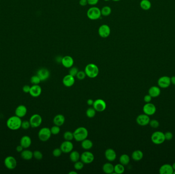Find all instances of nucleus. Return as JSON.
Instances as JSON below:
<instances>
[{
	"label": "nucleus",
	"instance_id": "1",
	"mask_svg": "<svg viewBox=\"0 0 175 174\" xmlns=\"http://www.w3.org/2000/svg\"><path fill=\"white\" fill-rule=\"evenodd\" d=\"M22 122L21 118L15 116L10 117L8 119L6 122V125L11 130H17L21 128Z\"/></svg>",
	"mask_w": 175,
	"mask_h": 174
},
{
	"label": "nucleus",
	"instance_id": "2",
	"mask_svg": "<svg viewBox=\"0 0 175 174\" xmlns=\"http://www.w3.org/2000/svg\"><path fill=\"white\" fill-rule=\"evenodd\" d=\"M74 139L76 142H81L88 136V129L83 127H80L75 129L73 132Z\"/></svg>",
	"mask_w": 175,
	"mask_h": 174
},
{
	"label": "nucleus",
	"instance_id": "3",
	"mask_svg": "<svg viewBox=\"0 0 175 174\" xmlns=\"http://www.w3.org/2000/svg\"><path fill=\"white\" fill-rule=\"evenodd\" d=\"M85 72L89 78H95L99 74V69L97 65L94 64H87L85 69Z\"/></svg>",
	"mask_w": 175,
	"mask_h": 174
},
{
	"label": "nucleus",
	"instance_id": "4",
	"mask_svg": "<svg viewBox=\"0 0 175 174\" xmlns=\"http://www.w3.org/2000/svg\"><path fill=\"white\" fill-rule=\"evenodd\" d=\"M87 15L91 20H97L101 17V10L97 7L93 6L88 10Z\"/></svg>",
	"mask_w": 175,
	"mask_h": 174
},
{
	"label": "nucleus",
	"instance_id": "5",
	"mask_svg": "<svg viewBox=\"0 0 175 174\" xmlns=\"http://www.w3.org/2000/svg\"><path fill=\"white\" fill-rule=\"evenodd\" d=\"M151 140L152 143L155 145H161L165 140L164 133L161 131H155L151 135Z\"/></svg>",
	"mask_w": 175,
	"mask_h": 174
},
{
	"label": "nucleus",
	"instance_id": "6",
	"mask_svg": "<svg viewBox=\"0 0 175 174\" xmlns=\"http://www.w3.org/2000/svg\"><path fill=\"white\" fill-rule=\"evenodd\" d=\"M50 129L47 127H44L40 129L38 131V137L40 140L45 142L48 141L51 136Z\"/></svg>",
	"mask_w": 175,
	"mask_h": 174
},
{
	"label": "nucleus",
	"instance_id": "7",
	"mask_svg": "<svg viewBox=\"0 0 175 174\" xmlns=\"http://www.w3.org/2000/svg\"><path fill=\"white\" fill-rule=\"evenodd\" d=\"M94 155L92 152L86 151L80 155V160L84 164H90L94 160Z\"/></svg>",
	"mask_w": 175,
	"mask_h": 174
},
{
	"label": "nucleus",
	"instance_id": "8",
	"mask_svg": "<svg viewBox=\"0 0 175 174\" xmlns=\"http://www.w3.org/2000/svg\"><path fill=\"white\" fill-rule=\"evenodd\" d=\"M93 107L97 112H103L106 109L107 104L104 100L98 99L94 101Z\"/></svg>",
	"mask_w": 175,
	"mask_h": 174
},
{
	"label": "nucleus",
	"instance_id": "9",
	"mask_svg": "<svg viewBox=\"0 0 175 174\" xmlns=\"http://www.w3.org/2000/svg\"><path fill=\"white\" fill-rule=\"evenodd\" d=\"M98 33L101 38H107L110 36L111 34L110 28L108 25L103 24L99 27Z\"/></svg>",
	"mask_w": 175,
	"mask_h": 174
},
{
	"label": "nucleus",
	"instance_id": "10",
	"mask_svg": "<svg viewBox=\"0 0 175 174\" xmlns=\"http://www.w3.org/2000/svg\"><path fill=\"white\" fill-rule=\"evenodd\" d=\"M42 121L43 119L42 116L40 114H33L31 116L29 120L31 127L32 128H38L42 124Z\"/></svg>",
	"mask_w": 175,
	"mask_h": 174
},
{
	"label": "nucleus",
	"instance_id": "11",
	"mask_svg": "<svg viewBox=\"0 0 175 174\" xmlns=\"http://www.w3.org/2000/svg\"><path fill=\"white\" fill-rule=\"evenodd\" d=\"M156 107L155 105L153 103H147L143 107V111L145 114L148 115V116H153L155 114L156 112Z\"/></svg>",
	"mask_w": 175,
	"mask_h": 174
},
{
	"label": "nucleus",
	"instance_id": "12",
	"mask_svg": "<svg viewBox=\"0 0 175 174\" xmlns=\"http://www.w3.org/2000/svg\"><path fill=\"white\" fill-rule=\"evenodd\" d=\"M158 85L160 88H167L171 84V78L170 77L164 76L161 77L157 81Z\"/></svg>",
	"mask_w": 175,
	"mask_h": 174
},
{
	"label": "nucleus",
	"instance_id": "13",
	"mask_svg": "<svg viewBox=\"0 0 175 174\" xmlns=\"http://www.w3.org/2000/svg\"><path fill=\"white\" fill-rule=\"evenodd\" d=\"M4 164L9 170H13L16 167L17 162L16 158L12 156H7L4 160Z\"/></svg>",
	"mask_w": 175,
	"mask_h": 174
},
{
	"label": "nucleus",
	"instance_id": "14",
	"mask_svg": "<svg viewBox=\"0 0 175 174\" xmlns=\"http://www.w3.org/2000/svg\"><path fill=\"white\" fill-rule=\"evenodd\" d=\"M74 148V145L71 141L65 140L63 142L60 146V149H61L64 153L67 154L70 153L72 151Z\"/></svg>",
	"mask_w": 175,
	"mask_h": 174
},
{
	"label": "nucleus",
	"instance_id": "15",
	"mask_svg": "<svg viewBox=\"0 0 175 174\" xmlns=\"http://www.w3.org/2000/svg\"><path fill=\"white\" fill-rule=\"evenodd\" d=\"M150 120H151L149 116L145 113L140 114L136 118L137 123L141 126H145L148 125L149 124Z\"/></svg>",
	"mask_w": 175,
	"mask_h": 174
},
{
	"label": "nucleus",
	"instance_id": "16",
	"mask_svg": "<svg viewBox=\"0 0 175 174\" xmlns=\"http://www.w3.org/2000/svg\"><path fill=\"white\" fill-rule=\"evenodd\" d=\"M37 75L40 78L41 81H45L50 77V73L48 69L46 68H41L37 72Z\"/></svg>",
	"mask_w": 175,
	"mask_h": 174
},
{
	"label": "nucleus",
	"instance_id": "17",
	"mask_svg": "<svg viewBox=\"0 0 175 174\" xmlns=\"http://www.w3.org/2000/svg\"><path fill=\"white\" fill-rule=\"evenodd\" d=\"M42 92L41 87L38 84L33 85L31 86L29 94L31 96L34 98H37L40 96Z\"/></svg>",
	"mask_w": 175,
	"mask_h": 174
},
{
	"label": "nucleus",
	"instance_id": "18",
	"mask_svg": "<svg viewBox=\"0 0 175 174\" xmlns=\"http://www.w3.org/2000/svg\"><path fill=\"white\" fill-rule=\"evenodd\" d=\"M75 82V77L71 75H66L63 79V83L66 87H70L74 85Z\"/></svg>",
	"mask_w": 175,
	"mask_h": 174
},
{
	"label": "nucleus",
	"instance_id": "19",
	"mask_svg": "<svg viewBox=\"0 0 175 174\" xmlns=\"http://www.w3.org/2000/svg\"><path fill=\"white\" fill-rule=\"evenodd\" d=\"M74 59L70 56H65L62 58L61 64L66 68H71L74 64Z\"/></svg>",
	"mask_w": 175,
	"mask_h": 174
},
{
	"label": "nucleus",
	"instance_id": "20",
	"mask_svg": "<svg viewBox=\"0 0 175 174\" xmlns=\"http://www.w3.org/2000/svg\"><path fill=\"white\" fill-rule=\"evenodd\" d=\"M105 157L109 162H114L117 157V154L115 151L113 149H108L105 151Z\"/></svg>",
	"mask_w": 175,
	"mask_h": 174
},
{
	"label": "nucleus",
	"instance_id": "21",
	"mask_svg": "<svg viewBox=\"0 0 175 174\" xmlns=\"http://www.w3.org/2000/svg\"><path fill=\"white\" fill-rule=\"evenodd\" d=\"M174 170L172 165L170 164H164L161 166L159 172L160 174H173Z\"/></svg>",
	"mask_w": 175,
	"mask_h": 174
},
{
	"label": "nucleus",
	"instance_id": "22",
	"mask_svg": "<svg viewBox=\"0 0 175 174\" xmlns=\"http://www.w3.org/2000/svg\"><path fill=\"white\" fill-rule=\"evenodd\" d=\"M27 113V109L25 106L20 105L16 107L15 110V114L16 116L20 118H23L25 116Z\"/></svg>",
	"mask_w": 175,
	"mask_h": 174
},
{
	"label": "nucleus",
	"instance_id": "23",
	"mask_svg": "<svg viewBox=\"0 0 175 174\" xmlns=\"http://www.w3.org/2000/svg\"><path fill=\"white\" fill-rule=\"evenodd\" d=\"M32 140L29 136L25 135L21 138L20 140V145L23 147L24 149H27L30 147Z\"/></svg>",
	"mask_w": 175,
	"mask_h": 174
},
{
	"label": "nucleus",
	"instance_id": "24",
	"mask_svg": "<svg viewBox=\"0 0 175 174\" xmlns=\"http://www.w3.org/2000/svg\"><path fill=\"white\" fill-rule=\"evenodd\" d=\"M53 122L55 125L61 127L63 125L65 122V116L63 114H58L54 116L53 120Z\"/></svg>",
	"mask_w": 175,
	"mask_h": 174
},
{
	"label": "nucleus",
	"instance_id": "25",
	"mask_svg": "<svg viewBox=\"0 0 175 174\" xmlns=\"http://www.w3.org/2000/svg\"><path fill=\"white\" fill-rule=\"evenodd\" d=\"M161 89L159 86H153L148 89V94L153 98H157L160 96Z\"/></svg>",
	"mask_w": 175,
	"mask_h": 174
},
{
	"label": "nucleus",
	"instance_id": "26",
	"mask_svg": "<svg viewBox=\"0 0 175 174\" xmlns=\"http://www.w3.org/2000/svg\"><path fill=\"white\" fill-rule=\"evenodd\" d=\"M103 170L106 174H114V165L110 162L105 163L103 166Z\"/></svg>",
	"mask_w": 175,
	"mask_h": 174
},
{
	"label": "nucleus",
	"instance_id": "27",
	"mask_svg": "<svg viewBox=\"0 0 175 174\" xmlns=\"http://www.w3.org/2000/svg\"><path fill=\"white\" fill-rule=\"evenodd\" d=\"M21 156L22 159L25 160H29L33 157V154L32 151L29 150H24L21 153Z\"/></svg>",
	"mask_w": 175,
	"mask_h": 174
},
{
	"label": "nucleus",
	"instance_id": "28",
	"mask_svg": "<svg viewBox=\"0 0 175 174\" xmlns=\"http://www.w3.org/2000/svg\"><path fill=\"white\" fill-rule=\"evenodd\" d=\"M143 153L141 150H137L134 151L132 154V158L135 162H139L143 159Z\"/></svg>",
	"mask_w": 175,
	"mask_h": 174
},
{
	"label": "nucleus",
	"instance_id": "29",
	"mask_svg": "<svg viewBox=\"0 0 175 174\" xmlns=\"http://www.w3.org/2000/svg\"><path fill=\"white\" fill-rule=\"evenodd\" d=\"M81 146L83 149L85 150L88 151L92 149L93 146V143L92 140L86 138L81 142Z\"/></svg>",
	"mask_w": 175,
	"mask_h": 174
},
{
	"label": "nucleus",
	"instance_id": "30",
	"mask_svg": "<svg viewBox=\"0 0 175 174\" xmlns=\"http://www.w3.org/2000/svg\"><path fill=\"white\" fill-rule=\"evenodd\" d=\"M69 158L71 162L75 163L80 159V155L77 151H72L70 153Z\"/></svg>",
	"mask_w": 175,
	"mask_h": 174
},
{
	"label": "nucleus",
	"instance_id": "31",
	"mask_svg": "<svg viewBox=\"0 0 175 174\" xmlns=\"http://www.w3.org/2000/svg\"><path fill=\"white\" fill-rule=\"evenodd\" d=\"M130 157L128 155L126 154H123L121 155L119 157V162L120 163L122 164L123 165H126L130 163Z\"/></svg>",
	"mask_w": 175,
	"mask_h": 174
},
{
	"label": "nucleus",
	"instance_id": "32",
	"mask_svg": "<svg viewBox=\"0 0 175 174\" xmlns=\"http://www.w3.org/2000/svg\"><path fill=\"white\" fill-rule=\"evenodd\" d=\"M125 170V166L121 163H118L114 166V174H123Z\"/></svg>",
	"mask_w": 175,
	"mask_h": 174
},
{
	"label": "nucleus",
	"instance_id": "33",
	"mask_svg": "<svg viewBox=\"0 0 175 174\" xmlns=\"http://www.w3.org/2000/svg\"><path fill=\"white\" fill-rule=\"evenodd\" d=\"M140 7L145 10H148L151 7V3L148 0H142L140 2Z\"/></svg>",
	"mask_w": 175,
	"mask_h": 174
},
{
	"label": "nucleus",
	"instance_id": "34",
	"mask_svg": "<svg viewBox=\"0 0 175 174\" xmlns=\"http://www.w3.org/2000/svg\"><path fill=\"white\" fill-rule=\"evenodd\" d=\"M112 12V9L110 6H106L101 9V15L104 16H108L111 15Z\"/></svg>",
	"mask_w": 175,
	"mask_h": 174
},
{
	"label": "nucleus",
	"instance_id": "35",
	"mask_svg": "<svg viewBox=\"0 0 175 174\" xmlns=\"http://www.w3.org/2000/svg\"><path fill=\"white\" fill-rule=\"evenodd\" d=\"M86 113L88 118H94L95 116L96 111L95 110L93 107H90L87 109Z\"/></svg>",
	"mask_w": 175,
	"mask_h": 174
},
{
	"label": "nucleus",
	"instance_id": "36",
	"mask_svg": "<svg viewBox=\"0 0 175 174\" xmlns=\"http://www.w3.org/2000/svg\"><path fill=\"white\" fill-rule=\"evenodd\" d=\"M63 137L65 140L71 141V140H72L74 139L73 132H72L69 131H66L64 133V134Z\"/></svg>",
	"mask_w": 175,
	"mask_h": 174
},
{
	"label": "nucleus",
	"instance_id": "37",
	"mask_svg": "<svg viewBox=\"0 0 175 174\" xmlns=\"http://www.w3.org/2000/svg\"><path fill=\"white\" fill-rule=\"evenodd\" d=\"M30 82L31 83L33 84V85H37V84H39L40 82H41V80L40 79V78L38 77V76L36 75H34L30 79Z\"/></svg>",
	"mask_w": 175,
	"mask_h": 174
},
{
	"label": "nucleus",
	"instance_id": "38",
	"mask_svg": "<svg viewBox=\"0 0 175 174\" xmlns=\"http://www.w3.org/2000/svg\"><path fill=\"white\" fill-rule=\"evenodd\" d=\"M84 167V163L81 161H78L74 163V168L77 170H81Z\"/></svg>",
	"mask_w": 175,
	"mask_h": 174
},
{
	"label": "nucleus",
	"instance_id": "39",
	"mask_svg": "<svg viewBox=\"0 0 175 174\" xmlns=\"http://www.w3.org/2000/svg\"><path fill=\"white\" fill-rule=\"evenodd\" d=\"M50 130L51 134L52 135H58L60 133L61 129H60V127L54 125V126L51 127Z\"/></svg>",
	"mask_w": 175,
	"mask_h": 174
},
{
	"label": "nucleus",
	"instance_id": "40",
	"mask_svg": "<svg viewBox=\"0 0 175 174\" xmlns=\"http://www.w3.org/2000/svg\"><path fill=\"white\" fill-rule=\"evenodd\" d=\"M33 157L36 160H39L42 159V158L43 157V155L40 151H35L33 152Z\"/></svg>",
	"mask_w": 175,
	"mask_h": 174
},
{
	"label": "nucleus",
	"instance_id": "41",
	"mask_svg": "<svg viewBox=\"0 0 175 174\" xmlns=\"http://www.w3.org/2000/svg\"><path fill=\"white\" fill-rule=\"evenodd\" d=\"M87 76L85 71H78V74L76 75V78L79 80H83Z\"/></svg>",
	"mask_w": 175,
	"mask_h": 174
},
{
	"label": "nucleus",
	"instance_id": "42",
	"mask_svg": "<svg viewBox=\"0 0 175 174\" xmlns=\"http://www.w3.org/2000/svg\"><path fill=\"white\" fill-rule=\"evenodd\" d=\"M78 71H78V67H72L70 68L69 74L71 75L72 76L75 77L76 76V75L78 74Z\"/></svg>",
	"mask_w": 175,
	"mask_h": 174
},
{
	"label": "nucleus",
	"instance_id": "43",
	"mask_svg": "<svg viewBox=\"0 0 175 174\" xmlns=\"http://www.w3.org/2000/svg\"><path fill=\"white\" fill-rule=\"evenodd\" d=\"M149 125L153 128H157L159 127V122L156 120H150Z\"/></svg>",
	"mask_w": 175,
	"mask_h": 174
},
{
	"label": "nucleus",
	"instance_id": "44",
	"mask_svg": "<svg viewBox=\"0 0 175 174\" xmlns=\"http://www.w3.org/2000/svg\"><path fill=\"white\" fill-rule=\"evenodd\" d=\"M62 153H63V152L60 148H56V149H54L52 152L53 155L55 157H58L61 156Z\"/></svg>",
	"mask_w": 175,
	"mask_h": 174
},
{
	"label": "nucleus",
	"instance_id": "45",
	"mask_svg": "<svg viewBox=\"0 0 175 174\" xmlns=\"http://www.w3.org/2000/svg\"><path fill=\"white\" fill-rule=\"evenodd\" d=\"M30 126V124L29 121H28L25 120V121H22L21 128H22L24 130H27V129H29Z\"/></svg>",
	"mask_w": 175,
	"mask_h": 174
},
{
	"label": "nucleus",
	"instance_id": "46",
	"mask_svg": "<svg viewBox=\"0 0 175 174\" xmlns=\"http://www.w3.org/2000/svg\"><path fill=\"white\" fill-rule=\"evenodd\" d=\"M164 136L165 138V140H170L173 137V134L171 132H166L164 133Z\"/></svg>",
	"mask_w": 175,
	"mask_h": 174
},
{
	"label": "nucleus",
	"instance_id": "47",
	"mask_svg": "<svg viewBox=\"0 0 175 174\" xmlns=\"http://www.w3.org/2000/svg\"><path fill=\"white\" fill-rule=\"evenodd\" d=\"M143 99H144V101H145V102L146 103H150L151 101V100H152V97L149 94H146V95H145Z\"/></svg>",
	"mask_w": 175,
	"mask_h": 174
},
{
	"label": "nucleus",
	"instance_id": "48",
	"mask_svg": "<svg viewBox=\"0 0 175 174\" xmlns=\"http://www.w3.org/2000/svg\"><path fill=\"white\" fill-rule=\"evenodd\" d=\"M87 1H88V3L89 5L92 6L95 5L99 2V0H87Z\"/></svg>",
	"mask_w": 175,
	"mask_h": 174
},
{
	"label": "nucleus",
	"instance_id": "49",
	"mask_svg": "<svg viewBox=\"0 0 175 174\" xmlns=\"http://www.w3.org/2000/svg\"><path fill=\"white\" fill-rule=\"evenodd\" d=\"M30 86L29 85H24L22 89H23V91L24 93L27 94V93H29V91H30Z\"/></svg>",
	"mask_w": 175,
	"mask_h": 174
},
{
	"label": "nucleus",
	"instance_id": "50",
	"mask_svg": "<svg viewBox=\"0 0 175 174\" xmlns=\"http://www.w3.org/2000/svg\"><path fill=\"white\" fill-rule=\"evenodd\" d=\"M79 4L81 6H86L87 4H88V3L87 0H80Z\"/></svg>",
	"mask_w": 175,
	"mask_h": 174
},
{
	"label": "nucleus",
	"instance_id": "51",
	"mask_svg": "<svg viewBox=\"0 0 175 174\" xmlns=\"http://www.w3.org/2000/svg\"><path fill=\"white\" fill-rule=\"evenodd\" d=\"M16 150L18 152L21 153L22 151L24 150V148L22 147V145H18L16 148Z\"/></svg>",
	"mask_w": 175,
	"mask_h": 174
},
{
	"label": "nucleus",
	"instance_id": "52",
	"mask_svg": "<svg viewBox=\"0 0 175 174\" xmlns=\"http://www.w3.org/2000/svg\"><path fill=\"white\" fill-rule=\"evenodd\" d=\"M94 100H92L91 99H89L88 100H87V103L88 105L89 106H93V103H94Z\"/></svg>",
	"mask_w": 175,
	"mask_h": 174
},
{
	"label": "nucleus",
	"instance_id": "53",
	"mask_svg": "<svg viewBox=\"0 0 175 174\" xmlns=\"http://www.w3.org/2000/svg\"><path fill=\"white\" fill-rule=\"evenodd\" d=\"M171 84L175 85V76L171 77Z\"/></svg>",
	"mask_w": 175,
	"mask_h": 174
},
{
	"label": "nucleus",
	"instance_id": "54",
	"mask_svg": "<svg viewBox=\"0 0 175 174\" xmlns=\"http://www.w3.org/2000/svg\"><path fill=\"white\" fill-rule=\"evenodd\" d=\"M69 174H78V173L74 171V170H72V171H71L69 173Z\"/></svg>",
	"mask_w": 175,
	"mask_h": 174
},
{
	"label": "nucleus",
	"instance_id": "55",
	"mask_svg": "<svg viewBox=\"0 0 175 174\" xmlns=\"http://www.w3.org/2000/svg\"><path fill=\"white\" fill-rule=\"evenodd\" d=\"M172 167H173L174 170H175V162H174V163H173V164L172 165Z\"/></svg>",
	"mask_w": 175,
	"mask_h": 174
},
{
	"label": "nucleus",
	"instance_id": "56",
	"mask_svg": "<svg viewBox=\"0 0 175 174\" xmlns=\"http://www.w3.org/2000/svg\"><path fill=\"white\" fill-rule=\"evenodd\" d=\"M112 1H113L114 2H118V1H120V0H112Z\"/></svg>",
	"mask_w": 175,
	"mask_h": 174
},
{
	"label": "nucleus",
	"instance_id": "57",
	"mask_svg": "<svg viewBox=\"0 0 175 174\" xmlns=\"http://www.w3.org/2000/svg\"><path fill=\"white\" fill-rule=\"evenodd\" d=\"M103 1H106V2H107V1H109L110 0H103Z\"/></svg>",
	"mask_w": 175,
	"mask_h": 174
},
{
	"label": "nucleus",
	"instance_id": "58",
	"mask_svg": "<svg viewBox=\"0 0 175 174\" xmlns=\"http://www.w3.org/2000/svg\"><path fill=\"white\" fill-rule=\"evenodd\" d=\"M173 174H175V170H174Z\"/></svg>",
	"mask_w": 175,
	"mask_h": 174
}]
</instances>
